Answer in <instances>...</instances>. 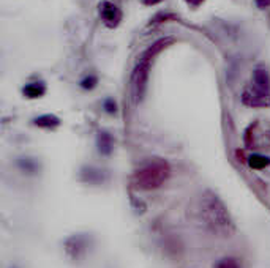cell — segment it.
Returning a JSON list of instances; mask_svg holds the SVG:
<instances>
[{
    "instance_id": "obj_14",
    "label": "cell",
    "mask_w": 270,
    "mask_h": 268,
    "mask_svg": "<svg viewBox=\"0 0 270 268\" xmlns=\"http://www.w3.org/2000/svg\"><path fill=\"white\" fill-rule=\"evenodd\" d=\"M190 7H194V8H197L199 5H203L204 4V0H185Z\"/></svg>"
},
{
    "instance_id": "obj_11",
    "label": "cell",
    "mask_w": 270,
    "mask_h": 268,
    "mask_svg": "<svg viewBox=\"0 0 270 268\" xmlns=\"http://www.w3.org/2000/svg\"><path fill=\"white\" fill-rule=\"evenodd\" d=\"M215 268H240V265H239V262H237L235 259L226 257V259H221V260L215 265Z\"/></svg>"
},
{
    "instance_id": "obj_3",
    "label": "cell",
    "mask_w": 270,
    "mask_h": 268,
    "mask_svg": "<svg viewBox=\"0 0 270 268\" xmlns=\"http://www.w3.org/2000/svg\"><path fill=\"white\" fill-rule=\"evenodd\" d=\"M150 59L141 55V59L134 68L133 76H131V92H133V98L134 101L142 100V96L146 93V87H147V79H149V69H150Z\"/></svg>"
},
{
    "instance_id": "obj_8",
    "label": "cell",
    "mask_w": 270,
    "mask_h": 268,
    "mask_svg": "<svg viewBox=\"0 0 270 268\" xmlns=\"http://www.w3.org/2000/svg\"><path fill=\"white\" fill-rule=\"evenodd\" d=\"M112 147H114V142H112L111 134L106 133V131H99L98 133V150H99V153L109 155L112 151Z\"/></svg>"
},
{
    "instance_id": "obj_13",
    "label": "cell",
    "mask_w": 270,
    "mask_h": 268,
    "mask_svg": "<svg viewBox=\"0 0 270 268\" xmlns=\"http://www.w3.org/2000/svg\"><path fill=\"white\" fill-rule=\"evenodd\" d=\"M139 2H141L142 5H146V7H152V5H158V4H161L163 0H139Z\"/></svg>"
},
{
    "instance_id": "obj_2",
    "label": "cell",
    "mask_w": 270,
    "mask_h": 268,
    "mask_svg": "<svg viewBox=\"0 0 270 268\" xmlns=\"http://www.w3.org/2000/svg\"><path fill=\"white\" fill-rule=\"evenodd\" d=\"M169 175H171L169 164L164 160H153L134 172L133 185L138 189H144V191L156 189L161 185H164V181L169 178Z\"/></svg>"
},
{
    "instance_id": "obj_7",
    "label": "cell",
    "mask_w": 270,
    "mask_h": 268,
    "mask_svg": "<svg viewBox=\"0 0 270 268\" xmlns=\"http://www.w3.org/2000/svg\"><path fill=\"white\" fill-rule=\"evenodd\" d=\"M22 93L27 98H41L46 93V87L43 82H32V84H27V86L22 89Z\"/></svg>"
},
{
    "instance_id": "obj_6",
    "label": "cell",
    "mask_w": 270,
    "mask_h": 268,
    "mask_svg": "<svg viewBox=\"0 0 270 268\" xmlns=\"http://www.w3.org/2000/svg\"><path fill=\"white\" fill-rule=\"evenodd\" d=\"M253 86L256 89H259L265 93H270V74L267 69L264 68H258V69H254V73H253Z\"/></svg>"
},
{
    "instance_id": "obj_10",
    "label": "cell",
    "mask_w": 270,
    "mask_h": 268,
    "mask_svg": "<svg viewBox=\"0 0 270 268\" xmlns=\"http://www.w3.org/2000/svg\"><path fill=\"white\" fill-rule=\"evenodd\" d=\"M35 125L41 126V128H55V126L60 125V120L48 114V116H41V117L35 119Z\"/></svg>"
},
{
    "instance_id": "obj_15",
    "label": "cell",
    "mask_w": 270,
    "mask_h": 268,
    "mask_svg": "<svg viewBox=\"0 0 270 268\" xmlns=\"http://www.w3.org/2000/svg\"><path fill=\"white\" fill-rule=\"evenodd\" d=\"M256 5H258L259 8H267V7H270V0H256Z\"/></svg>"
},
{
    "instance_id": "obj_9",
    "label": "cell",
    "mask_w": 270,
    "mask_h": 268,
    "mask_svg": "<svg viewBox=\"0 0 270 268\" xmlns=\"http://www.w3.org/2000/svg\"><path fill=\"white\" fill-rule=\"evenodd\" d=\"M248 166L251 169H256V171H261V169H265L267 166H270V158L254 153V155H251V157L248 158Z\"/></svg>"
},
{
    "instance_id": "obj_1",
    "label": "cell",
    "mask_w": 270,
    "mask_h": 268,
    "mask_svg": "<svg viewBox=\"0 0 270 268\" xmlns=\"http://www.w3.org/2000/svg\"><path fill=\"white\" fill-rule=\"evenodd\" d=\"M201 216L213 234L229 237L234 232V221L229 210L217 194L210 191H207L201 199Z\"/></svg>"
},
{
    "instance_id": "obj_4",
    "label": "cell",
    "mask_w": 270,
    "mask_h": 268,
    "mask_svg": "<svg viewBox=\"0 0 270 268\" xmlns=\"http://www.w3.org/2000/svg\"><path fill=\"white\" fill-rule=\"evenodd\" d=\"M242 101L250 107H267L270 106V93H265L253 86L244 90V93H242Z\"/></svg>"
},
{
    "instance_id": "obj_12",
    "label": "cell",
    "mask_w": 270,
    "mask_h": 268,
    "mask_svg": "<svg viewBox=\"0 0 270 268\" xmlns=\"http://www.w3.org/2000/svg\"><path fill=\"white\" fill-rule=\"evenodd\" d=\"M95 84H96V78L90 76V78H85V79L81 82V86H82L84 89H93Z\"/></svg>"
},
{
    "instance_id": "obj_5",
    "label": "cell",
    "mask_w": 270,
    "mask_h": 268,
    "mask_svg": "<svg viewBox=\"0 0 270 268\" xmlns=\"http://www.w3.org/2000/svg\"><path fill=\"white\" fill-rule=\"evenodd\" d=\"M99 10V16H102L103 22L109 27V29H114V27H117L122 21V11L117 5H114L108 0H103L102 4L98 5Z\"/></svg>"
}]
</instances>
